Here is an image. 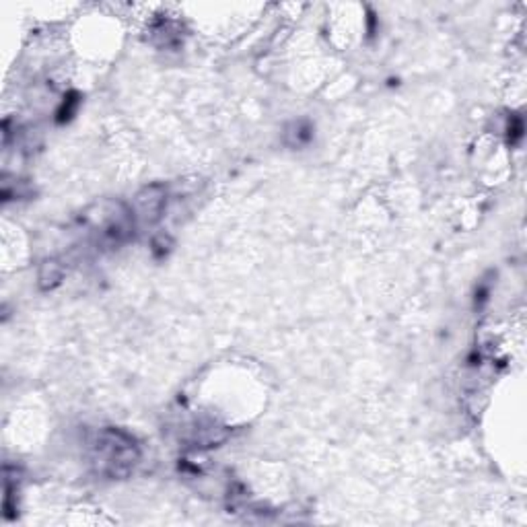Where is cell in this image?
Here are the masks:
<instances>
[{
    "label": "cell",
    "instance_id": "cell-6",
    "mask_svg": "<svg viewBox=\"0 0 527 527\" xmlns=\"http://www.w3.org/2000/svg\"><path fill=\"white\" fill-rule=\"evenodd\" d=\"M80 101H82V97H80V93L78 91H68L66 95H64V99L60 101V106H58V110H56V124L58 126H64V124H68L73 117L78 112V108H80Z\"/></svg>",
    "mask_w": 527,
    "mask_h": 527
},
{
    "label": "cell",
    "instance_id": "cell-7",
    "mask_svg": "<svg viewBox=\"0 0 527 527\" xmlns=\"http://www.w3.org/2000/svg\"><path fill=\"white\" fill-rule=\"evenodd\" d=\"M526 134V120L521 113H511L507 120V128H505V138L509 147H517L524 140Z\"/></svg>",
    "mask_w": 527,
    "mask_h": 527
},
{
    "label": "cell",
    "instance_id": "cell-10",
    "mask_svg": "<svg viewBox=\"0 0 527 527\" xmlns=\"http://www.w3.org/2000/svg\"><path fill=\"white\" fill-rule=\"evenodd\" d=\"M490 293H492V282L490 280H480L476 284V291H474V307L476 309H482L490 299Z\"/></svg>",
    "mask_w": 527,
    "mask_h": 527
},
{
    "label": "cell",
    "instance_id": "cell-8",
    "mask_svg": "<svg viewBox=\"0 0 527 527\" xmlns=\"http://www.w3.org/2000/svg\"><path fill=\"white\" fill-rule=\"evenodd\" d=\"M152 34H154L157 38H161V41H159L161 48H171V45H178V43L182 41L180 29H178V25H175L173 21H161V23L152 29Z\"/></svg>",
    "mask_w": 527,
    "mask_h": 527
},
{
    "label": "cell",
    "instance_id": "cell-9",
    "mask_svg": "<svg viewBox=\"0 0 527 527\" xmlns=\"http://www.w3.org/2000/svg\"><path fill=\"white\" fill-rule=\"evenodd\" d=\"M173 250V237L169 233H157L151 239V254L154 260H165Z\"/></svg>",
    "mask_w": 527,
    "mask_h": 527
},
{
    "label": "cell",
    "instance_id": "cell-3",
    "mask_svg": "<svg viewBox=\"0 0 527 527\" xmlns=\"http://www.w3.org/2000/svg\"><path fill=\"white\" fill-rule=\"evenodd\" d=\"M226 437H229V428L223 424L215 420H198L189 428L186 441L194 449H210V447H219L223 441H226Z\"/></svg>",
    "mask_w": 527,
    "mask_h": 527
},
{
    "label": "cell",
    "instance_id": "cell-1",
    "mask_svg": "<svg viewBox=\"0 0 527 527\" xmlns=\"http://www.w3.org/2000/svg\"><path fill=\"white\" fill-rule=\"evenodd\" d=\"M140 443L138 439L120 426H106L95 435L91 447V461L95 472L110 478L124 480L128 478L140 461Z\"/></svg>",
    "mask_w": 527,
    "mask_h": 527
},
{
    "label": "cell",
    "instance_id": "cell-11",
    "mask_svg": "<svg viewBox=\"0 0 527 527\" xmlns=\"http://www.w3.org/2000/svg\"><path fill=\"white\" fill-rule=\"evenodd\" d=\"M379 31V21H377V15L373 10H369L367 15V38L373 39Z\"/></svg>",
    "mask_w": 527,
    "mask_h": 527
},
{
    "label": "cell",
    "instance_id": "cell-4",
    "mask_svg": "<svg viewBox=\"0 0 527 527\" xmlns=\"http://www.w3.org/2000/svg\"><path fill=\"white\" fill-rule=\"evenodd\" d=\"M313 136H315V126L307 117L293 120L284 128V145L291 149H303V147L311 145Z\"/></svg>",
    "mask_w": 527,
    "mask_h": 527
},
{
    "label": "cell",
    "instance_id": "cell-5",
    "mask_svg": "<svg viewBox=\"0 0 527 527\" xmlns=\"http://www.w3.org/2000/svg\"><path fill=\"white\" fill-rule=\"evenodd\" d=\"M64 274H66V268H64V264L60 262L58 258L43 260L38 270L39 291L50 293V291L58 289L62 284V280H64Z\"/></svg>",
    "mask_w": 527,
    "mask_h": 527
},
{
    "label": "cell",
    "instance_id": "cell-2",
    "mask_svg": "<svg viewBox=\"0 0 527 527\" xmlns=\"http://www.w3.org/2000/svg\"><path fill=\"white\" fill-rule=\"evenodd\" d=\"M169 202V188L165 184H149L134 196L130 208L134 212L136 223L140 225H154L163 219Z\"/></svg>",
    "mask_w": 527,
    "mask_h": 527
}]
</instances>
